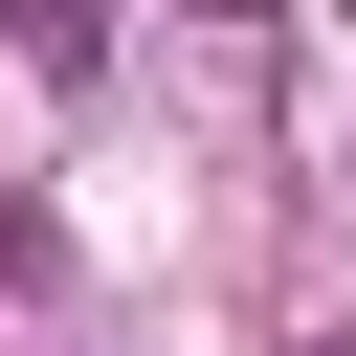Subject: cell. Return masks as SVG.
Masks as SVG:
<instances>
[{
	"label": "cell",
	"mask_w": 356,
	"mask_h": 356,
	"mask_svg": "<svg viewBox=\"0 0 356 356\" xmlns=\"http://www.w3.org/2000/svg\"><path fill=\"white\" fill-rule=\"evenodd\" d=\"M312 356H356V334H312Z\"/></svg>",
	"instance_id": "obj_2"
},
{
	"label": "cell",
	"mask_w": 356,
	"mask_h": 356,
	"mask_svg": "<svg viewBox=\"0 0 356 356\" xmlns=\"http://www.w3.org/2000/svg\"><path fill=\"white\" fill-rule=\"evenodd\" d=\"M0 44H22L44 89H89V67H111V0H0Z\"/></svg>",
	"instance_id": "obj_1"
}]
</instances>
